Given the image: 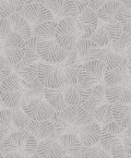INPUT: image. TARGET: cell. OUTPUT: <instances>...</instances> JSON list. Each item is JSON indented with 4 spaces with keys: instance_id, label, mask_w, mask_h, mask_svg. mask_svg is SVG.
<instances>
[{
    "instance_id": "obj_9",
    "label": "cell",
    "mask_w": 131,
    "mask_h": 158,
    "mask_svg": "<svg viewBox=\"0 0 131 158\" xmlns=\"http://www.w3.org/2000/svg\"><path fill=\"white\" fill-rule=\"evenodd\" d=\"M125 129L118 126L115 121L108 123L107 126L102 128V134L99 144L105 151L110 154L112 149L115 146L122 144V135H124Z\"/></svg>"
},
{
    "instance_id": "obj_51",
    "label": "cell",
    "mask_w": 131,
    "mask_h": 158,
    "mask_svg": "<svg viewBox=\"0 0 131 158\" xmlns=\"http://www.w3.org/2000/svg\"><path fill=\"white\" fill-rule=\"evenodd\" d=\"M128 79L129 82H130V87H131V63H129V67H128Z\"/></svg>"
},
{
    "instance_id": "obj_10",
    "label": "cell",
    "mask_w": 131,
    "mask_h": 158,
    "mask_svg": "<svg viewBox=\"0 0 131 158\" xmlns=\"http://www.w3.org/2000/svg\"><path fill=\"white\" fill-rule=\"evenodd\" d=\"M21 14L30 22V24H33V25H37V24L54 20V15L45 3L25 5Z\"/></svg>"
},
{
    "instance_id": "obj_54",
    "label": "cell",
    "mask_w": 131,
    "mask_h": 158,
    "mask_svg": "<svg viewBox=\"0 0 131 158\" xmlns=\"http://www.w3.org/2000/svg\"><path fill=\"white\" fill-rule=\"evenodd\" d=\"M61 158H78V157H73V156L71 155H68V154H66V155H63Z\"/></svg>"
},
{
    "instance_id": "obj_48",
    "label": "cell",
    "mask_w": 131,
    "mask_h": 158,
    "mask_svg": "<svg viewBox=\"0 0 131 158\" xmlns=\"http://www.w3.org/2000/svg\"><path fill=\"white\" fill-rule=\"evenodd\" d=\"M124 57L129 61V63H131V43L128 46V48L126 49V51L124 52Z\"/></svg>"
},
{
    "instance_id": "obj_33",
    "label": "cell",
    "mask_w": 131,
    "mask_h": 158,
    "mask_svg": "<svg viewBox=\"0 0 131 158\" xmlns=\"http://www.w3.org/2000/svg\"><path fill=\"white\" fill-rule=\"evenodd\" d=\"M31 118L23 111L22 108L12 109V123L15 131H23L27 129Z\"/></svg>"
},
{
    "instance_id": "obj_15",
    "label": "cell",
    "mask_w": 131,
    "mask_h": 158,
    "mask_svg": "<svg viewBox=\"0 0 131 158\" xmlns=\"http://www.w3.org/2000/svg\"><path fill=\"white\" fill-rule=\"evenodd\" d=\"M98 22H99V19H98L97 13L90 7H87L83 11L79 12L78 15L75 16L77 27L79 28L80 32L87 35H92L95 32Z\"/></svg>"
},
{
    "instance_id": "obj_5",
    "label": "cell",
    "mask_w": 131,
    "mask_h": 158,
    "mask_svg": "<svg viewBox=\"0 0 131 158\" xmlns=\"http://www.w3.org/2000/svg\"><path fill=\"white\" fill-rule=\"evenodd\" d=\"M124 33L120 23L117 20L110 22L99 21L95 32L90 35V40H93L98 47H104L120 37Z\"/></svg>"
},
{
    "instance_id": "obj_41",
    "label": "cell",
    "mask_w": 131,
    "mask_h": 158,
    "mask_svg": "<svg viewBox=\"0 0 131 158\" xmlns=\"http://www.w3.org/2000/svg\"><path fill=\"white\" fill-rule=\"evenodd\" d=\"M12 32L9 19H0V42H3Z\"/></svg>"
},
{
    "instance_id": "obj_30",
    "label": "cell",
    "mask_w": 131,
    "mask_h": 158,
    "mask_svg": "<svg viewBox=\"0 0 131 158\" xmlns=\"http://www.w3.org/2000/svg\"><path fill=\"white\" fill-rule=\"evenodd\" d=\"M15 129L12 123V109L5 108L0 110V143Z\"/></svg>"
},
{
    "instance_id": "obj_3",
    "label": "cell",
    "mask_w": 131,
    "mask_h": 158,
    "mask_svg": "<svg viewBox=\"0 0 131 158\" xmlns=\"http://www.w3.org/2000/svg\"><path fill=\"white\" fill-rule=\"evenodd\" d=\"M106 64L99 60H90L82 63L78 75V83L85 87H93L104 81Z\"/></svg>"
},
{
    "instance_id": "obj_23",
    "label": "cell",
    "mask_w": 131,
    "mask_h": 158,
    "mask_svg": "<svg viewBox=\"0 0 131 158\" xmlns=\"http://www.w3.org/2000/svg\"><path fill=\"white\" fill-rule=\"evenodd\" d=\"M11 24L12 32L19 34L24 40L32 37V26L30 22L22 15L21 13H12L8 18Z\"/></svg>"
},
{
    "instance_id": "obj_25",
    "label": "cell",
    "mask_w": 131,
    "mask_h": 158,
    "mask_svg": "<svg viewBox=\"0 0 131 158\" xmlns=\"http://www.w3.org/2000/svg\"><path fill=\"white\" fill-rule=\"evenodd\" d=\"M57 27L58 22L55 20L37 24L32 26V36H35L40 40H54L56 36Z\"/></svg>"
},
{
    "instance_id": "obj_26",
    "label": "cell",
    "mask_w": 131,
    "mask_h": 158,
    "mask_svg": "<svg viewBox=\"0 0 131 158\" xmlns=\"http://www.w3.org/2000/svg\"><path fill=\"white\" fill-rule=\"evenodd\" d=\"M122 7L121 1L117 0H108L99 9L97 10V16L99 21L103 22H110L116 20V14Z\"/></svg>"
},
{
    "instance_id": "obj_20",
    "label": "cell",
    "mask_w": 131,
    "mask_h": 158,
    "mask_svg": "<svg viewBox=\"0 0 131 158\" xmlns=\"http://www.w3.org/2000/svg\"><path fill=\"white\" fill-rule=\"evenodd\" d=\"M106 98L110 104L131 105V87L125 85H106Z\"/></svg>"
},
{
    "instance_id": "obj_39",
    "label": "cell",
    "mask_w": 131,
    "mask_h": 158,
    "mask_svg": "<svg viewBox=\"0 0 131 158\" xmlns=\"http://www.w3.org/2000/svg\"><path fill=\"white\" fill-rule=\"evenodd\" d=\"M77 62H80V61H79V55H78V51L74 47V48H72L71 50H69L68 52H67V57H66L65 60H63L62 62L58 63L57 65L61 69V68H63V67L74 64V63H77Z\"/></svg>"
},
{
    "instance_id": "obj_24",
    "label": "cell",
    "mask_w": 131,
    "mask_h": 158,
    "mask_svg": "<svg viewBox=\"0 0 131 158\" xmlns=\"http://www.w3.org/2000/svg\"><path fill=\"white\" fill-rule=\"evenodd\" d=\"M65 86L59 87V89H44V98L55 110L61 111L65 109L68 105L65 100Z\"/></svg>"
},
{
    "instance_id": "obj_37",
    "label": "cell",
    "mask_w": 131,
    "mask_h": 158,
    "mask_svg": "<svg viewBox=\"0 0 131 158\" xmlns=\"http://www.w3.org/2000/svg\"><path fill=\"white\" fill-rule=\"evenodd\" d=\"M130 43H131L130 35H128L127 33H122V35L118 40H112V43H109V45H110V48H112V50L114 51V52L124 56V52L126 51V49L128 48Z\"/></svg>"
},
{
    "instance_id": "obj_22",
    "label": "cell",
    "mask_w": 131,
    "mask_h": 158,
    "mask_svg": "<svg viewBox=\"0 0 131 158\" xmlns=\"http://www.w3.org/2000/svg\"><path fill=\"white\" fill-rule=\"evenodd\" d=\"M59 143L66 151V154L73 156V157L81 158L83 144H82L81 139L77 134L65 133V134L59 136Z\"/></svg>"
},
{
    "instance_id": "obj_13",
    "label": "cell",
    "mask_w": 131,
    "mask_h": 158,
    "mask_svg": "<svg viewBox=\"0 0 131 158\" xmlns=\"http://www.w3.org/2000/svg\"><path fill=\"white\" fill-rule=\"evenodd\" d=\"M91 94V89L77 83L73 85H65V100L68 106H82Z\"/></svg>"
},
{
    "instance_id": "obj_7",
    "label": "cell",
    "mask_w": 131,
    "mask_h": 158,
    "mask_svg": "<svg viewBox=\"0 0 131 158\" xmlns=\"http://www.w3.org/2000/svg\"><path fill=\"white\" fill-rule=\"evenodd\" d=\"M21 108L32 120L50 119L56 110L46 102L44 97H33L21 102Z\"/></svg>"
},
{
    "instance_id": "obj_28",
    "label": "cell",
    "mask_w": 131,
    "mask_h": 158,
    "mask_svg": "<svg viewBox=\"0 0 131 158\" xmlns=\"http://www.w3.org/2000/svg\"><path fill=\"white\" fill-rule=\"evenodd\" d=\"M37 40L38 38L35 37V36H32L31 38L25 40V54H24V57L21 60V62L18 63V64H31V63L40 62L42 60L37 52Z\"/></svg>"
},
{
    "instance_id": "obj_38",
    "label": "cell",
    "mask_w": 131,
    "mask_h": 158,
    "mask_svg": "<svg viewBox=\"0 0 131 158\" xmlns=\"http://www.w3.org/2000/svg\"><path fill=\"white\" fill-rule=\"evenodd\" d=\"M37 146H38V141L31 134L28 136V139H26V143L24 145V147L20 152L23 155H25L27 158H31L34 154L37 153Z\"/></svg>"
},
{
    "instance_id": "obj_56",
    "label": "cell",
    "mask_w": 131,
    "mask_h": 158,
    "mask_svg": "<svg viewBox=\"0 0 131 158\" xmlns=\"http://www.w3.org/2000/svg\"><path fill=\"white\" fill-rule=\"evenodd\" d=\"M117 1H121V0H117Z\"/></svg>"
},
{
    "instance_id": "obj_19",
    "label": "cell",
    "mask_w": 131,
    "mask_h": 158,
    "mask_svg": "<svg viewBox=\"0 0 131 158\" xmlns=\"http://www.w3.org/2000/svg\"><path fill=\"white\" fill-rule=\"evenodd\" d=\"M102 134V127L96 122L92 121L91 123L80 127L78 136L81 139L83 146H93L99 143Z\"/></svg>"
},
{
    "instance_id": "obj_2",
    "label": "cell",
    "mask_w": 131,
    "mask_h": 158,
    "mask_svg": "<svg viewBox=\"0 0 131 158\" xmlns=\"http://www.w3.org/2000/svg\"><path fill=\"white\" fill-rule=\"evenodd\" d=\"M83 33L80 32L75 24V16L66 18L58 22L55 40L65 50L69 51L75 47Z\"/></svg>"
},
{
    "instance_id": "obj_36",
    "label": "cell",
    "mask_w": 131,
    "mask_h": 158,
    "mask_svg": "<svg viewBox=\"0 0 131 158\" xmlns=\"http://www.w3.org/2000/svg\"><path fill=\"white\" fill-rule=\"evenodd\" d=\"M116 20L120 23L124 33L131 36V10H128L122 6L116 14Z\"/></svg>"
},
{
    "instance_id": "obj_1",
    "label": "cell",
    "mask_w": 131,
    "mask_h": 158,
    "mask_svg": "<svg viewBox=\"0 0 131 158\" xmlns=\"http://www.w3.org/2000/svg\"><path fill=\"white\" fill-rule=\"evenodd\" d=\"M0 97L8 108H21V99L23 97V86L21 79L15 72H12L0 85Z\"/></svg>"
},
{
    "instance_id": "obj_49",
    "label": "cell",
    "mask_w": 131,
    "mask_h": 158,
    "mask_svg": "<svg viewBox=\"0 0 131 158\" xmlns=\"http://www.w3.org/2000/svg\"><path fill=\"white\" fill-rule=\"evenodd\" d=\"M25 5H28V3H45L46 5L47 0H23Z\"/></svg>"
},
{
    "instance_id": "obj_47",
    "label": "cell",
    "mask_w": 131,
    "mask_h": 158,
    "mask_svg": "<svg viewBox=\"0 0 131 158\" xmlns=\"http://www.w3.org/2000/svg\"><path fill=\"white\" fill-rule=\"evenodd\" d=\"M8 64H10L9 62L7 61V59H6V57L3 56L1 52H0V70L3 69L5 67H7Z\"/></svg>"
},
{
    "instance_id": "obj_53",
    "label": "cell",
    "mask_w": 131,
    "mask_h": 158,
    "mask_svg": "<svg viewBox=\"0 0 131 158\" xmlns=\"http://www.w3.org/2000/svg\"><path fill=\"white\" fill-rule=\"evenodd\" d=\"M31 158H43V157H42V156H40L38 153H35V154H34V155H33Z\"/></svg>"
},
{
    "instance_id": "obj_43",
    "label": "cell",
    "mask_w": 131,
    "mask_h": 158,
    "mask_svg": "<svg viewBox=\"0 0 131 158\" xmlns=\"http://www.w3.org/2000/svg\"><path fill=\"white\" fill-rule=\"evenodd\" d=\"M7 1L10 3V6L13 9V12H15V13H21L24 6H25L23 0H7Z\"/></svg>"
},
{
    "instance_id": "obj_17",
    "label": "cell",
    "mask_w": 131,
    "mask_h": 158,
    "mask_svg": "<svg viewBox=\"0 0 131 158\" xmlns=\"http://www.w3.org/2000/svg\"><path fill=\"white\" fill-rule=\"evenodd\" d=\"M37 153L43 158H61L66 151L59 143V136H53L38 142Z\"/></svg>"
},
{
    "instance_id": "obj_14",
    "label": "cell",
    "mask_w": 131,
    "mask_h": 158,
    "mask_svg": "<svg viewBox=\"0 0 131 158\" xmlns=\"http://www.w3.org/2000/svg\"><path fill=\"white\" fill-rule=\"evenodd\" d=\"M31 133L27 130L23 131H14L10 133L2 142L0 143V151L3 154H9L12 152H20L24 147L26 143V139Z\"/></svg>"
},
{
    "instance_id": "obj_44",
    "label": "cell",
    "mask_w": 131,
    "mask_h": 158,
    "mask_svg": "<svg viewBox=\"0 0 131 158\" xmlns=\"http://www.w3.org/2000/svg\"><path fill=\"white\" fill-rule=\"evenodd\" d=\"M108 0H90L89 1V7L93 9L94 11L97 12V10L102 7L105 2H107Z\"/></svg>"
},
{
    "instance_id": "obj_40",
    "label": "cell",
    "mask_w": 131,
    "mask_h": 158,
    "mask_svg": "<svg viewBox=\"0 0 131 158\" xmlns=\"http://www.w3.org/2000/svg\"><path fill=\"white\" fill-rule=\"evenodd\" d=\"M110 155H112V158H131V153L125 148L122 144L115 146L110 152Z\"/></svg>"
},
{
    "instance_id": "obj_31",
    "label": "cell",
    "mask_w": 131,
    "mask_h": 158,
    "mask_svg": "<svg viewBox=\"0 0 131 158\" xmlns=\"http://www.w3.org/2000/svg\"><path fill=\"white\" fill-rule=\"evenodd\" d=\"M38 62L31 64H15L13 65V72L19 75L20 79L26 82H33L37 79Z\"/></svg>"
},
{
    "instance_id": "obj_45",
    "label": "cell",
    "mask_w": 131,
    "mask_h": 158,
    "mask_svg": "<svg viewBox=\"0 0 131 158\" xmlns=\"http://www.w3.org/2000/svg\"><path fill=\"white\" fill-rule=\"evenodd\" d=\"M89 1L90 0H73V2L75 3L78 8V11L81 12L83 11L84 9H87L89 7Z\"/></svg>"
},
{
    "instance_id": "obj_11",
    "label": "cell",
    "mask_w": 131,
    "mask_h": 158,
    "mask_svg": "<svg viewBox=\"0 0 131 158\" xmlns=\"http://www.w3.org/2000/svg\"><path fill=\"white\" fill-rule=\"evenodd\" d=\"M60 117L73 127H83L85 124L91 123L93 117L89 111L84 109L82 106H67L63 110L59 111Z\"/></svg>"
},
{
    "instance_id": "obj_12",
    "label": "cell",
    "mask_w": 131,
    "mask_h": 158,
    "mask_svg": "<svg viewBox=\"0 0 131 158\" xmlns=\"http://www.w3.org/2000/svg\"><path fill=\"white\" fill-rule=\"evenodd\" d=\"M46 6L56 18V22L66 18L77 16L79 13L73 0H47Z\"/></svg>"
},
{
    "instance_id": "obj_4",
    "label": "cell",
    "mask_w": 131,
    "mask_h": 158,
    "mask_svg": "<svg viewBox=\"0 0 131 158\" xmlns=\"http://www.w3.org/2000/svg\"><path fill=\"white\" fill-rule=\"evenodd\" d=\"M25 40L14 32L10 33L3 42H0V52L12 67L21 62L25 54Z\"/></svg>"
},
{
    "instance_id": "obj_52",
    "label": "cell",
    "mask_w": 131,
    "mask_h": 158,
    "mask_svg": "<svg viewBox=\"0 0 131 158\" xmlns=\"http://www.w3.org/2000/svg\"><path fill=\"white\" fill-rule=\"evenodd\" d=\"M5 108H8L7 106H6V104L2 102V99H1V97H0V110L1 109H5Z\"/></svg>"
},
{
    "instance_id": "obj_18",
    "label": "cell",
    "mask_w": 131,
    "mask_h": 158,
    "mask_svg": "<svg viewBox=\"0 0 131 158\" xmlns=\"http://www.w3.org/2000/svg\"><path fill=\"white\" fill-rule=\"evenodd\" d=\"M128 67L129 61L124 58V60L117 65L106 68L105 75H104V82L106 85H120L128 75Z\"/></svg>"
},
{
    "instance_id": "obj_8",
    "label": "cell",
    "mask_w": 131,
    "mask_h": 158,
    "mask_svg": "<svg viewBox=\"0 0 131 158\" xmlns=\"http://www.w3.org/2000/svg\"><path fill=\"white\" fill-rule=\"evenodd\" d=\"M37 52L42 61L50 64H58L62 62L67 57L68 51L65 50L55 40H37Z\"/></svg>"
},
{
    "instance_id": "obj_16",
    "label": "cell",
    "mask_w": 131,
    "mask_h": 158,
    "mask_svg": "<svg viewBox=\"0 0 131 158\" xmlns=\"http://www.w3.org/2000/svg\"><path fill=\"white\" fill-rule=\"evenodd\" d=\"M26 130L35 137L38 142H40V141H43L45 139H48V137L58 136V135H56L54 122L50 119L42 120V121L32 120L31 119Z\"/></svg>"
},
{
    "instance_id": "obj_57",
    "label": "cell",
    "mask_w": 131,
    "mask_h": 158,
    "mask_svg": "<svg viewBox=\"0 0 131 158\" xmlns=\"http://www.w3.org/2000/svg\"><path fill=\"white\" fill-rule=\"evenodd\" d=\"M0 85H1V83H0Z\"/></svg>"
},
{
    "instance_id": "obj_42",
    "label": "cell",
    "mask_w": 131,
    "mask_h": 158,
    "mask_svg": "<svg viewBox=\"0 0 131 158\" xmlns=\"http://www.w3.org/2000/svg\"><path fill=\"white\" fill-rule=\"evenodd\" d=\"M13 12V9L7 0H0V19H8Z\"/></svg>"
},
{
    "instance_id": "obj_46",
    "label": "cell",
    "mask_w": 131,
    "mask_h": 158,
    "mask_svg": "<svg viewBox=\"0 0 131 158\" xmlns=\"http://www.w3.org/2000/svg\"><path fill=\"white\" fill-rule=\"evenodd\" d=\"M5 158H27L25 155L21 153V152H12V153L6 154Z\"/></svg>"
},
{
    "instance_id": "obj_50",
    "label": "cell",
    "mask_w": 131,
    "mask_h": 158,
    "mask_svg": "<svg viewBox=\"0 0 131 158\" xmlns=\"http://www.w3.org/2000/svg\"><path fill=\"white\" fill-rule=\"evenodd\" d=\"M121 3L125 8L128 10H131V0H121Z\"/></svg>"
},
{
    "instance_id": "obj_32",
    "label": "cell",
    "mask_w": 131,
    "mask_h": 158,
    "mask_svg": "<svg viewBox=\"0 0 131 158\" xmlns=\"http://www.w3.org/2000/svg\"><path fill=\"white\" fill-rule=\"evenodd\" d=\"M97 47V45L90 38H81L75 44V49L79 55V61L81 63H85L90 61V56L93 48Z\"/></svg>"
},
{
    "instance_id": "obj_34",
    "label": "cell",
    "mask_w": 131,
    "mask_h": 158,
    "mask_svg": "<svg viewBox=\"0 0 131 158\" xmlns=\"http://www.w3.org/2000/svg\"><path fill=\"white\" fill-rule=\"evenodd\" d=\"M81 158H112V155L98 143L93 146H83Z\"/></svg>"
},
{
    "instance_id": "obj_29",
    "label": "cell",
    "mask_w": 131,
    "mask_h": 158,
    "mask_svg": "<svg viewBox=\"0 0 131 158\" xmlns=\"http://www.w3.org/2000/svg\"><path fill=\"white\" fill-rule=\"evenodd\" d=\"M91 114L93 117V120L96 121L103 128V127L107 126L108 123L114 121V117H112V104L106 102V104L96 108Z\"/></svg>"
},
{
    "instance_id": "obj_6",
    "label": "cell",
    "mask_w": 131,
    "mask_h": 158,
    "mask_svg": "<svg viewBox=\"0 0 131 158\" xmlns=\"http://www.w3.org/2000/svg\"><path fill=\"white\" fill-rule=\"evenodd\" d=\"M37 79L46 89H59L66 85L62 70L57 64H50L40 61Z\"/></svg>"
},
{
    "instance_id": "obj_35",
    "label": "cell",
    "mask_w": 131,
    "mask_h": 158,
    "mask_svg": "<svg viewBox=\"0 0 131 158\" xmlns=\"http://www.w3.org/2000/svg\"><path fill=\"white\" fill-rule=\"evenodd\" d=\"M82 63L77 62L74 64L67 65V67L61 68L63 73V79H65L66 85H73L78 83V75H79L80 68Z\"/></svg>"
},
{
    "instance_id": "obj_55",
    "label": "cell",
    "mask_w": 131,
    "mask_h": 158,
    "mask_svg": "<svg viewBox=\"0 0 131 158\" xmlns=\"http://www.w3.org/2000/svg\"><path fill=\"white\" fill-rule=\"evenodd\" d=\"M0 158H5V154H3L1 151H0Z\"/></svg>"
},
{
    "instance_id": "obj_27",
    "label": "cell",
    "mask_w": 131,
    "mask_h": 158,
    "mask_svg": "<svg viewBox=\"0 0 131 158\" xmlns=\"http://www.w3.org/2000/svg\"><path fill=\"white\" fill-rule=\"evenodd\" d=\"M112 117L118 126L126 129L131 123V105H112Z\"/></svg>"
},
{
    "instance_id": "obj_21",
    "label": "cell",
    "mask_w": 131,
    "mask_h": 158,
    "mask_svg": "<svg viewBox=\"0 0 131 158\" xmlns=\"http://www.w3.org/2000/svg\"><path fill=\"white\" fill-rule=\"evenodd\" d=\"M107 98H106V85L103 84H97V85L91 87V94L87 100L82 105V107L84 108L90 114L94 111L97 107L102 105L106 104Z\"/></svg>"
}]
</instances>
